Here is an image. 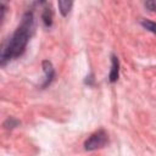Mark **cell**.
Instances as JSON below:
<instances>
[{"label": "cell", "instance_id": "52a82bcc", "mask_svg": "<svg viewBox=\"0 0 156 156\" xmlns=\"http://www.w3.org/2000/svg\"><path fill=\"white\" fill-rule=\"evenodd\" d=\"M20 124H21V122H20L16 117H7V118L4 121V123H2L4 128L7 129V130H12V129L17 128Z\"/></svg>", "mask_w": 156, "mask_h": 156}, {"label": "cell", "instance_id": "9c48e42d", "mask_svg": "<svg viewBox=\"0 0 156 156\" xmlns=\"http://www.w3.org/2000/svg\"><path fill=\"white\" fill-rule=\"evenodd\" d=\"M144 6L146 10L151 11V12H155L156 11V0H149V1H145L144 2Z\"/></svg>", "mask_w": 156, "mask_h": 156}, {"label": "cell", "instance_id": "8992f818", "mask_svg": "<svg viewBox=\"0 0 156 156\" xmlns=\"http://www.w3.org/2000/svg\"><path fill=\"white\" fill-rule=\"evenodd\" d=\"M57 6H58L60 13H61L63 17H66V16H68V13L71 12V9H72V6H73V1L60 0V1L57 2Z\"/></svg>", "mask_w": 156, "mask_h": 156}, {"label": "cell", "instance_id": "5b68a950", "mask_svg": "<svg viewBox=\"0 0 156 156\" xmlns=\"http://www.w3.org/2000/svg\"><path fill=\"white\" fill-rule=\"evenodd\" d=\"M41 20H43V23L46 28H51L52 27V23H54V11L51 9V6L45 2L44 4V9H43V12H41Z\"/></svg>", "mask_w": 156, "mask_h": 156}, {"label": "cell", "instance_id": "ba28073f", "mask_svg": "<svg viewBox=\"0 0 156 156\" xmlns=\"http://www.w3.org/2000/svg\"><path fill=\"white\" fill-rule=\"evenodd\" d=\"M140 24L143 26V28H145L146 30L156 34V22H152L150 20H140Z\"/></svg>", "mask_w": 156, "mask_h": 156}, {"label": "cell", "instance_id": "6da1fadb", "mask_svg": "<svg viewBox=\"0 0 156 156\" xmlns=\"http://www.w3.org/2000/svg\"><path fill=\"white\" fill-rule=\"evenodd\" d=\"M34 32V15L32 11L23 13L21 23L12 35L4 43L0 54V65L5 67L10 61L18 58L26 51L27 44Z\"/></svg>", "mask_w": 156, "mask_h": 156}, {"label": "cell", "instance_id": "277c9868", "mask_svg": "<svg viewBox=\"0 0 156 156\" xmlns=\"http://www.w3.org/2000/svg\"><path fill=\"white\" fill-rule=\"evenodd\" d=\"M119 67H121V63H119V60L118 57L112 54L111 55V69H110V73H108V82L111 84L116 83L119 78Z\"/></svg>", "mask_w": 156, "mask_h": 156}, {"label": "cell", "instance_id": "30bf717a", "mask_svg": "<svg viewBox=\"0 0 156 156\" xmlns=\"http://www.w3.org/2000/svg\"><path fill=\"white\" fill-rule=\"evenodd\" d=\"M84 84H87V85H89V87H93V85L95 84L94 73H89V74L85 77V79H84Z\"/></svg>", "mask_w": 156, "mask_h": 156}, {"label": "cell", "instance_id": "3957f363", "mask_svg": "<svg viewBox=\"0 0 156 156\" xmlns=\"http://www.w3.org/2000/svg\"><path fill=\"white\" fill-rule=\"evenodd\" d=\"M41 68H43L44 74H45V79H44V82L41 84V89H45L49 85H51V83L55 80L56 72H55V68H54L52 63L49 60H44L41 62Z\"/></svg>", "mask_w": 156, "mask_h": 156}, {"label": "cell", "instance_id": "7a4b0ae2", "mask_svg": "<svg viewBox=\"0 0 156 156\" xmlns=\"http://www.w3.org/2000/svg\"><path fill=\"white\" fill-rule=\"evenodd\" d=\"M108 144V135L104 129H98L93 134H90L84 141L85 151H95Z\"/></svg>", "mask_w": 156, "mask_h": 156}]
</instances>
